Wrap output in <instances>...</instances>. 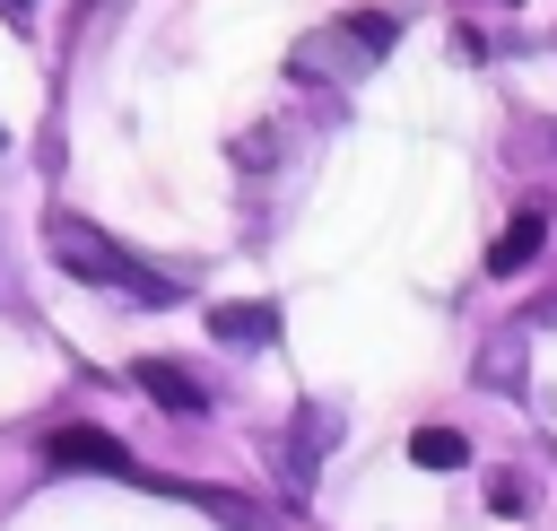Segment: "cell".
Segmentation results:
<instances>
[{"label": "cell", "mask_w": 557, "mask_h": 531, "mask_svg": "<svg viewBox=\"0 0 557 531\" xmlns=\"http://www.w3.org/2000/svg\"><path fill=\"white\" fill-rule=\"evenodd\" d=\"M540 244H548V218H540V209H522V218L487 244V279H522V270L540 261Z\"/></svg>", "instance_id": "7"}, {"label": "cell", "mask_w": 557, "mask_h": 531, "mask_svg": "<svg viewBox=\"0 0 557 531\" xmlns=\"http://www.w3.org/2000/svg\"><path fill=\"white\" fill-rule=\"evenodd\" d=\"M131 383H139L157 409H174V418H200V409H209V383H200L183 357H131Z\"/></svg>", "instance_id": "5"}, {"label": "cell", "mask_w": 557, "mask_h": 531, "mask_svg": "<svg viewBox=\"0 0 557 531\" xmlns=\"http://www.w3.org/2000/svg\"><path fill=\"white\" fill-rule=\"evenodd\" d=\"M139 487H157V496H183V505L218 514L226 531H278V514H270L261 496H235V487H200V479H139Z\"/></svg>", "instance_id": "4"}, {"label": "cell", "mask_w": 557, "mask_h": 531, "mask_svg": "<svg viewBox=\"0 0 557 531\" xmlns=\"http://www.w3.org/2000/svg\"><path fill=\"white\" fill-rule=\"evenodd\" d=\"M44 252H52V270H70V279H87V287H104V296H122V305H174V296H183L174 270L139 261L131 244H113L104 226H87V218H70V209L44 218Z\"/></svg>", "instance_id": "1"}, {"label": "cell", "mask_w": 557, "mask_h": 531, "mask_svg": "<svg viewBox=\"0 0 557 531\" xmlns=\"http://www.w3.org/2000/svg\"><path fill=\"white\" fill-rule=\"evenodd\" d=\"M44 461L70 470V479H139V461H131L104 427H52V435H44Z\"/></svg>", "instance_id": "3"}, {"label": "cell", "mask_w": 557, "mask_h": 531, "mask_svg": "<svg viewBox=\"0 0 557 531\" xmlns=\"http://www.w3.org/2000/svg\"><path fill=\"white\" fill-rule=\"evenodd\" d=\"M487 505H496V514H522V505H531V487L505 470V479H487Z\"/></svg>", "instance_id": "11"}, {"label": "cell", "mask_w": 557, "mask_h": 531, "mask_svg": "<svg viewBox=\"0 0 557 531\" xmlns=\"http://www.w3.org/2000/svg\"><path fill=\"white\" fill-rule=\"evenodd\" d=\"M209 339H226V348H270V339H278V305H209Z\"/></svg>", "instance_id": "8"}, {"label": "cell", "mask_w": 557, "mask_h": 531, "mask_svg": "<svg viewBox=\"0 0 557 531\" xmlns=\"http://www.w3.org/2000/svg\"><path fill=\"white\" fill-rule=\"evenodd\" d=\"M513 374H522V322H505V331L487 339V357H479V383H496V392H513Z\"/></svg>", "instance_id": "10"}, {"label": "cell", "mask_w": 557, "mask_h": 531, "mask_svg": "<svg viewBox=\"0 0 557 531\" xmlns=\"http://www.w3.org/2000/svg\"><path fill=\"white\" fill-rule=\"evenodd\" d=\"M392 44H400V17H392V9H348V17L313 26V35L287 52V78H296V87H348V78H366Z\"/></svg>", "instance_id": "2"}, {"label": "cell", "mask_w": 557, "mask_h": 531, "mask_svg": "<svg viewBox=\"0 0 557 531\" xmlns=\"http://www.w3.org/2000/svg\"><path fill=\"white\" fill-rule=\"evenodd\" d=\"M409 461H418V470H461V461H470V435H461V427H418V435H409Z\"/></svg>", "instance_id": "9"}, {"label": "cell", "mask_w": 557, "mask_h": 531, "mask_svg": "<svg viewBox=\"0 0 557 531\" xmlns=\"http://www.w3.org/2000/svg\"><path fill=\"white\" fill-rule=\"evenodd\" d=\"M331 435H339V409H296V435H287V453H278L296 496L313 487V470H322V444H331Z\"/></svg>", "instance_id": "6"}, {"label": "cell", "mask_w": 557, "mask_h": 531, "mask_svg": "<svg viewBox=\"0 0 557 531\" xmlns=\"http://www.w3.org/2000/svg\"><path fill=\"white\" fill-rule=\"evenodd\" d=\"M0 17L9 26H35V0H0Z\"/></svg>", "instance_id": "12"}]
</instances>
